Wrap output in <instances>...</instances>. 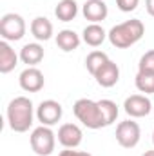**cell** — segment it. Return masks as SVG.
Wrapping results in <instances>:
<instances>
[{"instance_id": "7a4b0ae2", "label": "cell", "mask_w": 154, "mask_h": 156, "mask_svg": "<svg viewBox=\"0 0 154 156\" xmlns=\"http://www.w3.org/2000/svg\"><path fill=\"white\" fill-rule=\"evenodd\" d=\"M143 35H145L143 22L138 18H131V20H125L114 27H111V31L107 33V38L111 42V45H114L118 49H127L134 45L136 42H140Z\"/></svg>"}, {"instance_id": "7402d4cb", "label": "cell", "mask_w": 154, "mask_h": 156, "mask_svg": "<svg viewBox=\"0 0 154 156\" xmlns=\"http://www.w3.org/2000/svg\"><path fill=\"white\" fill-rule=\"evenodd\" d=\"M138 71H151V73H154V49L147 51V53L140 58Z\"/></svg>"}, {"instance_id": "cb8c5ba5", "label": "cell", "mask_w": 154, "mask_h": 156, "mask_svg": "<svg viewBox=\"0 0 154 156\" xmlns=\"http://www.w3.org/2000/svg\"><path fill=\"white\" fill-rule=\"evenodd\" d=\"M58 156H93L91 153H85V151H75V149H64Z\"/></svg>"}, {"instance_id": "5bb4252c", "label": "cell", "mask_w": 154, "mask_h": 156, "mask_svg": "<svg viewBox=\"0 0 154 156\" xmlns=\"http://www.w3.org/2000/svg\"><path fill=\"white\" fill-rule=\"evenodd\" d=\"M20 60H22V64H26L27 67H37L40 62L44 60V47L40 45L38 42L26 44V45L20 49Z\"/></svg>"}, {"instance_id": "2e32d148", "label": "cell", "mask_w": 154, "mask_h": 156, "mask_svg": "<svg viewBox=\"0 0 154 156\" xmlns=\"http://www.w3.org/2000/svg\"><path fill=\"white\" fill-rule=\"evenodd\" d=\"M82 40L91 47H98L107 40V33L100 24H89V26H85V29L82 33Z\"/></svg>"}, {"instance_id": "d6986e66", "label": "cell", "mask_w": 154, "mask_h": 156, "mask_svg": "<svg viewBox=\"0 0 154 156\" xmlns=\"http://www.w3.org/2000/svg\"><path fill=\"white\" fill-rule=\"evenodd\" d=\"M111 58L107 56V53H103V51H91L89 55H87V58H85V67H87V71L94 76L96 75V71L105 64V62H109Z\"/></svg>"}, {"instance_id": "4316f807", "label": "cell", "mask_w": 154, "mask_h": 156, "mask_svg": "<svg viewBox=\"0 0 154 156\" xmlns=\"http://www.w3.org/2000/svg\"><path fill=\"white\" fill-rule=\"evenodd\" d=\"M152 144H154V133H152Z\"/></svg>"}, {"instance_id": "30bf717a", "label": "cell", "mask_w": 154, "mask_h": 156, "mask_svg": "<svg viewBox=\"0 0 154 156\" xmlns=\"http://www.w3.org/2000/svg\"><path fill=\"white\" fill-rule=\"evenodd\" d=\"M56 138L64 149H76L83 140V133L76 123H64L60 125Z\"/></svg>"}, {"instance_id": "ac0fdd59", "label": "cell", "mask_w": 154, "mask_h": 156, "mask_svg": "<svg viewBox=\"0 0 154 156\" xmlns=\"http://www.w3.org/2000/svg\"><path fill=\"white\" fill-rule=\"evenodd\" d=\"M78 15V4L75 0H60L54 7V16L60 22H73Z\"/></svg>"}, {"instance_id": "9c48e42d", "label": "cell", "mask_w": 154, "mask_h": 156, "mask_svg": "<svg viewBox=\"0 0 154 156\" xmlns=\"http://www.w3.org/2000/svg\"><path fill=\"white\" fill-rule=\"evenodd\" d=\"M18 83L26 93H38L45 85V78L38 67H26L18 76Z\"/></svg>"}, {"instance_id": "5b68a950", "label": "cell", "mask_w": 154, "mask_h": 156, "mask_svg": "<svg viewBox=\"0 0 154 156\" xmlns=\"http://www.w3.org/2000/svg\"><path fill=\"white\" fill-rule=\"evenodd\" d=\"M26 20L18 13H5L0 18V37L5 42H18L26 35Z\"/></svg>"}, {"instance_id": "603a6c76", "label": "cell", "mask_w": 154, "mask_h": 156, "mask_svg": "<svg viewBox=\"0 0 154 156\" xmlns=\"http://www.w3.org/2000/svg\"><path fill=\"white\" fill-rule=\"evenodd\" d=\"M116 5L123 13H132L140 5V0H116Z\"/></svg>"}, {"instance_id": "7c38bea8", "label": "cell", "mask_w": 154, "mask_h": 156, "mask_svg": "<svg viewBox=\"0 0 154 156\" xmlns=\"http://www.w3.org/2000/svg\"><path fill=\"white\" fill-rule=\"evenodd\" d=\"M94 80H96L98 85H102V87H105V89L114 87L116 83H118V80H120V67H118V64H114L113 60L105 62V64L96 71Z\"/></svg>"}, {"instance_id": "484cf974", "label": "cell", "mask_w": 154, "mask_h": 156, "mask_svg": "<svg viewBox=\"0 0 154 156\" xmlns=\"http://www.w3.org/2000/svg\"><path fill=\"white\" fill-rule=\"evenodd\" d=\"M142 156H154V149H152V151H145Z\"/></svg>"}, {"instance_id": "8992f818", "label": "cell", "mask_w": 154, "mask_h": 156, "mask_svg": "<svg viewBox=\"0 0 154 156\" xmlns=\"http://www.w3.org/2000/svg\"><path fill=\"white\" fill-rule=\"evenodd\" d=\"M142 138V129L138 125V122L134 120H125L120 122L116 125V142L123 147V149H132L140 144Z\"/></svg>"}, {"instance_id": "6da1fadb", "label": "cell", "mask_w": 154, "mask_h": 156, "mask_svg": "<svg viewBox=\"0 0 154 156\" xmlns=\"http://www.w3.org/2000/svg\"><path fill=\"white\" fill-rule=\"evenodd\" d=\"M35 107L33 102L27 96H16L9 102L5 116H7V123L11 127V131L15 133H27L33 125L35 120Z\"/></svg>"}, {"instance_id": "ffe728a7", "label": "cell", "mask_w": 154, "mask_h": 156, "mask_svg": "<svg viewBox=\"0 0 154 156\" xmlns=\"http://www.w3.org/2000/svg\"><path fill=\"white\" fill-rule=\"evenodd\" d=\"M134 83H136V89L140 93L152 94L154 93V73H151V71H138V75L134 78Z\"/></svg>"}, {"instance_id": "4fadbf2b", "label": "cell", "mask_w": 154, "mask_h": 156, "mask_svg": "<svg viewBox=\"0 0 154 156\" xmlns=\"http://www.w3.org/2000/svg\"><path fill=\"white\" fill-rule=\"evenodd\" d=\"M18 60H20V55L15 53V49L9 45V42L2 40L0 42V73L2 75L11 73L18 66Z\"/></svg>"}, {"instance_id": "e0dca14e", "label": "cell", "mask_w": 154, "mask_h": 156, "mask_svg": "<svg viewBox=\"0 0 154 156\" xmlns=\"http://www.w3.org/2000/svg\"><path fill=\"white\" fill-rule=\"evenodd\" d=\"M82 44L80 35L75 33L73 29H62L58 35H56V45L64 51V53H71V51H76Z\"/></svg>"}, {"instance_id": "8fae6325", "label": "cell", "mask_w": 154, "mask_h": 156, "mask_svg": "<svg viewBox=\"0 0 154 156\" xmlns=\"http://www.w3.org/2000/svg\"><path fill=\"white\" fill-rule=\"evenodd\" d=\"M82 13H83L85 20H89L91 24H100L107 18L109 7L103 0H87L82 5Z\"/></svg>"}, {"instance_id": "277c9868", "label": "cell", "mask_w": 154, "mask_h": 156, "mask_svg": "<svg viewBox=\"0 0 154 156\" xmlns=\"http://www.w3.org/2000/svg\"><path fill=\"white\" fill-rule=\"evenodd\" d=\"M29 144H31V149L35 154L51 156L54 147H56V134L53 133L51 127L40 125L37 129H33V133L29 136Z\"/></svg>"}, {"instance_id": "52a82bcc", "label": "cell", "mask_w": 154, "mask_h": 156, "mask_svg": "<svg viewBox=\"0 0 154 156\" xmlns=\"http://www.w3.org/2000/svg\"><path fill=\"white\" fill-rule=\"evenodd\" d=\"M64 115V109H62V104L56 102V100H44L40 102V105L37 107V118L42 125H47V127H53L56 125Z\"/></svg>"}, {"instance_id": "d4e9b609", "label": "cell", "mask_w": 154, "mask_h": 156, "mask_svg": "<svg viewBox=\"0 0 154 156\" xmlns=\"http://www.w3.org/2000/svg\"><path fill=\"white\" fill-rule=\"evenodd\" d=\"M145 9L151 16H154V0H145Z\"/></svg>"}, {"instance_id": "3957f363", "label": "cell", "mask_w": 154, "mask_h": 156, "mask_svg": "<svg viewBox=\"0 0 154 156\" xmlns=\"http://www.w3.org/2000/svg\"><path fill=\"white\" fill-rule=\"evenodd\" d=\"M73 113L78 118V122H82V125H85L87 129H102L107 127L103 116H102V109L98 105V102L91 100V98H80L73 105Z\"/></svg>"}, {"instance_id": "9a60e30c", "label": "cell", "mask_w": 154, "mask_h": 156, "mask_svg": "<svg viewBox=\"0 0 154 156\" xmlns=\"http://www.w3.org/2000/svg\"><path fill=\"white\" fill-rule=\"evenodd\" d=\"M29 29H31V35L38 40V42H47V40H51L53 38V31H54L53 22H51L49 18H45V16H37V18H33Z\"/></svg>"}, {"instance_id": "ba28073f", "label": "cell", "mask_w": 154, "mask_h": 156, "mask_svg": "<svg viewBox=\"0 0 154 156\" xmlns=\"http://www.w3.org/2000/svg\"><path fill=\"white\" fill-rule=\"evenodd\" d=\"M123 111L131 118L149 116L152 111V102L147 98V94H131L123 102Z\"/></svg>"}, {"instance_id": "44dd1931", "label": "cell", "mask_w": 154, "mask_h": 156, "mask_svg": "<svg viewBox=\"0 0 154 156\" xmlns=\"http://www.w3.org/2000/svg\"><path fill=\"white\" fill-rule=\"evenodd\" d=\"M98 105H100V109H102V116H103L105 125H107V127L113 125L116 122V118H118V113H120L118 105H116L113 100H107V98L98 100Z\"/></svg>"}]
</instances>
